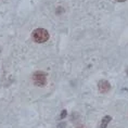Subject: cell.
<instances>
[{"label":"cell","mask_w":128,"mask_h":128,"mask_svg":"<svg viewBox=\"0 0 128 128\" xmlns=\"http://www.w3.org/2000/svg\"><path fill=\"white\" fill-rule=\"evenodd\" d=\"M33 39L38 44H44L49 39V33L44 28H36L33 32Z\"/></svg>","instance_id":"1"},{"label":"cell","mask_w":128,"mask_h":128,"mask_svg":"<svg viewBox=\"0 0 128 128\" xmlns=\"http://www.w3.org/2000/svg\"><path fill=\"white\" fill-rule=\"evenodd\" d=\"M68 115V112H66V110H63L62 112H61V115H60V118L61 120H63V118H65V116Z\"/></svg>","instance_id":"5"},{"label":"cell","mask_w":128,"mask_h":128,"mask_svg":"<svg viewBox=\"0 0 128 128\" xmlns=\"http://www.w3.org/2000/svg\"><path fill=\"white\" fill-rule=\"evenodd\" d=\"M33 82L36 86H39V87H44L47 82V74L41 71L35 72L33 74Z\"/></svg>","instance_id":"2"},{"label":"cell","mask_w":128,"mask_h":128,"mask_svg":"<svg viewBox=\"0 0 128 128\" xmlns=\"http://www.w3.org/2000/svg\"><path fill=\"white\" fill-rule=\"evenodd\" d=\"M77 128H86V127H84V126H79V127H77Z\"/></svg>","instance_id":"7"},{"label":"cell","mask_w":128,"mask_h":128,"mask_svg":"<svg viewBox=\"0 0 128 128\" xmlns=\"http://www.w3.org/2000/svg\"><path fill=\"white\" fill-rule=\"evenodd\" d=\"M116 1H120V2H124V1H126V0H116Z\"/></svg>","instance_id":"6"},{"label":"cell","mask_w":128,"mask_h":128,"mask_svg":"<svg viewBox=\"0 0 128 128\" xmlns=\"http://www.w3.org/2000/svg\"><path fill=\"white\" fill-rule=\"evenodd\" d=\"M111 120H112V117H111V116H104L103 118H102L100 128H106V126L108 125V123L111 122Z\"/></svg>","instance_id":"4"},{"label":"cell","mask_w":128,"mask_h":128,"mask_svg":"<svg viewBox=\"0 0 128 128\" xmlns=\"http://www.w3.org/2000/svg\"><path fill=\"white\" fill-rule=\"evenodd\" d=\"M98 89H99V91H100L101 94H106L108 91H110L111 85H110V82H108V80L102 79V80H100L98 82Z\"/></svg>","instance_id":"3"}]
</instances>
